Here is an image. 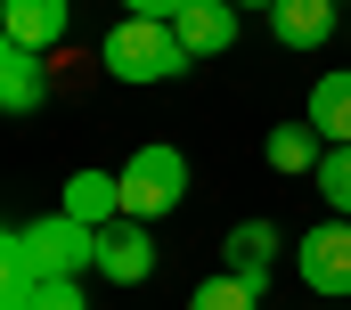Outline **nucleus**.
Segmentation results:
<instances>
[{
  "label": "nucleus",
  "mask_w": 351,
  "mask_h": 310,
  "mask_svg": "<svg viewBox=\"0 0 351 310\" xmlns=\"http://www.w3.org/2000/svg\"><path fill=\"white\" fill-rule=\"evenodd\" d=\"M98 66L114 82H131V90H156V82H180L196 58L180 49L172 25H156V16H123V25H106V41H98Z\"/></svg>",
  "instance_id": "1"
},
{
  "label": "nucleus",
  "mask_w": 351,
  "mask_h": 310,
  "mask_svg": "<svg viewBox=\"0 0 351 310\" xmlns=\"http://www.w3.org/2000/svg\"><path fill=\"white\" fill-rule=\"evenodd\" d=\"M114 180H123V213L131 221H156V213H180V196H188V155L156 139V147L131 155Z\"/></svg>",
  "instance_id": "2"
},
{
  "label": "nucleus",
  "mask_w": 351,
  "mask_h": 310,
  "mask_svg": "<svg viewBox=\"0 0 351 310\" xmlns=\"http://www.w3.org/2000/svg\"><path fill=\"white\" fill-rule=\"evenodd\" d=\"M25 261H33V278H82L98 270V229L74 221V213H49V221H25Z\"/></svg>",
  "instance_id": "3"
},
{
  "label": "nucleus",
  "mask_w": 351,
  "mask_h": 310,
  "mask_svg": "<svg viewBox=\"0 0 351 310\" xmlns=\"http://www.w3.org/2000/svg\"><path fill=\"white\" fill-rule=\"evenodd\" d=\"M294 270H302L311 294L343 302V294H351V221H319V229L294 245Z\"/></svg>",
  "instance_id": "4"
},
{
  "label": "nucleus",
  "mask_w": 351,
  "mask_h": 310,
  "mask_svg": "<svg viewBox=\"0 0 351 310\" xmlns=\"http://www.w3.org/2000/svg\"><path fill=\"white\" fill-rule=\"evenodd\" d=\"M98 278L106 286H147L156 278V237H147V221H106L98 229Z\"/></svg>",
  "instance_id": "5"
},
{
  "label": "nucleus",
  "mask_w": 351,
  "mask_h": 310,
  "mask_svg": "<svg viewBox=\"0 0 351 310\" xmlns=\"http://www.w3.org/2000/svg\"><path fill=\"white\" fill-rule=\"evenodd\" d=\"M0 33L16 41V49H58L66 33H74V0H0Z\"/></svg>",
  "instance_id": "6"
},
{
  "label": "nucleus",
  "mask_w": 351,
  "mask_h": 310,
  "mask_svg": "<svg viewBox=\"0 0 351 310\" xmlns=\"http://www.w3.org/2000/svg\"><path fill=\"white\" fill-rule=\"evenodd\" d=\"M172 33H180L188 58H221V49L237 41V0H188L172 16Z\"/></svg>",
  "instance_id": "7"
},
{
  "label": "nucleus",
  "mask_w": 351,
  "mask_h": 310,
  "mask_svg": "<svg viewBox=\"0 0 351 310\" xmlns=\"http://www.w3.org/2000/svg\"><path fill=\"white\" fill-rule=\"evenodd\" d=\"M221 253H229V278H245V286L262 294L269 261H278V229H269V221H237V229L221 237Z\"/></svg>",
  "instance_id": "8"
},
{
  "label": "nucleus",
  "mask_w": 351,
  "mask_h": 310,
  "mask_svg": "<svg viewBox=\"0 0 351 310\" xmlns=\"http://www.w3.org/2000/svg\"><path fill=\"white\" fill-rule=\"evenodd\" d=\"M269 33H278L286 49H327V33H335V0H278V8H269Z\"/></svg>",
  "instance_id": "9"
},
{
  "label": "nucleus",
  "mask_w": 351,
  "mask_h": 310,
  "mask_svg": "<svg viewBox=\"0 0 351 310\" xmlns=\"http://www.w3.org/2000/svg\"><path fill=\"white\" fill-rule=\"evenodd\" d=\"M311 131H319L327 147H351V66L311 82Z\"/></svg>",
  "instance_id": "10"
},
{
  "label": "nucleus",
  "mask_w": 351,
  "mask_h": 310,
  "mask_svg": "<svg viewBox=\"0 0 351 310\" xmlns=\"http://www.w3.org/2000/svg\"><path fill=\"white\" fill-rule=\"evenodd\" d=\"M41 98H49L41 49H16V41H8V49H0V106H8V115H33Z\"/></svg>",
  "instance_id": "11"
},
{
  "label": "nucleus",
  "mask_w": 351,
  "mask_h": 310,
  "mask_svg": "<svg viewBox=\"0 0 351 310\" xmlns=\"http://www.w3.org/2000/svg\"><path fill=\"white\" fill-rule=\"evenodd\" d=\"M58 213H74V221H90V229L123 221V180H114V171H74V180H66V204H58Z\"/></svg>",
  "instance_id": "12"
},
{
  "label": "nucleus",
  "mask_w": 351,
  "mask_h": 310,
  "mask_svg": "<svg viewBox=\"0 0 351 310\" xmlns=\"http://www.w3.org/2000/svg\"><path fill=\"white\" fill-rule=\"evenodd\" d=\"M262 155L278 163V171H319V155H327V139L311 131V123H278L262 139Z\"/></svg>",
  "instance_id": "13"
},
{
  "label": "nucleus",
  "mask_w": 351,
  "mask_h": 310,
  "mask_svg": "<svg viewBox=\"0 0 351 310\" xmlns=\"http://www.w3.org/2000/svg\"><path fill=\"white\" fill-rule=\"evenodd\" d=\"M311 180H319V196H327V213H335V221H351V147H327Z\"/></svg>",
  "instance_id": "14"
},
{
  "label": "nucleus",
  "mask_w": 351,
  "mask_h": 310,
  "mask_svg": "<svg viewBox=\"0 0 351 310\" xmlns=\"http://www.w3.org/2000/svg\"><path fill=\"white\" fill-rule=\"evenodd\" d=\"M188 310H262V294H254L245 278H229V270H221V278H204V286L188 294Z\"/></svg>",
  "instance_id": "15"
},
{
  "label": "nucleus",
  "mask_w": 351,
  "mask_h": 310,
  "mask_svg": "<svg viewBox=\"0 0 351 310\" xmlns=\"http://www.w3.org/2000/svg\"><path fill=\"white\" fill-rule=\"evenodd\" d=\"M33 310H90L82 278H33Z\"/></svg>",
  "instance_id": "16"
},
{
  "label": "nucleus",
  "mask_w": 351,
  "mask_h": 310,
  "mask_svg": "<svg viewBox=\"0 0 351 310\" xmlns=\"http://www.w3.org/2000/svg\"><path fill=\"white\" fill-rule=\"evenodd\" d=\"M188 0H123V16H156V25H172Z\"/></svg>",
  "instance_id": "17"
},
{
  "label": "nucleus",
  "mask_w": 351,
  "mask_h": 310,
  "mask_svg": "<svg viewBox=\"0 0 351 310\" xmlns=\"http://www.w3.org/2000/svg\"><path fill=\"white\" fill-rule=\"evenodd\" d=\"M0 310H33V286H8L0 278Z\"/></svg>",
  "instance_id": "18"
},
{
  "label": "nucleus",
  "mask_w": 351,
  "mask_h": 310,
  "mask_svg": "<svg viewBox=\"0 0 351 310\" xmlns=\"http://www.w3.org/2000/svg\"><path fill=\"white\" fill-rule=\"evenodd\" d=\"M237 8H278V0H237Z\"/></svg>",
  "instance_id": "19"
},
{
  "label": "nucleus",
  "mask_w": 351,
  "mask_h": 310,
  "mask_svg": "<svg viewBox=\"0 0 351 310\" xmlns=\"http://www.w3.org/2000/svg\"><path fill=\"white\" fill-rule=\"evenodd\" d=\"M335 8H343V0H335Z\"/></svg>",
  "instance_id": "20"
}]
</instances>
